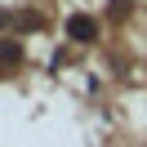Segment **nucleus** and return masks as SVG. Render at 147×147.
I'll return each mask as SVG.
<instances>
[{
  "instance_id": "f257e3e1",
  "label": "nucleus",
  "mask_w": 147,
  "mask_h": 147,
  "mask_svg": "<svg viewBox=\"0 0 147 147\" xmlns=\"http://www.w3.org/2000/svg\"><path fill=\"white\" fill-rule=\"evenodd\" d=\"M67 31H71V40H94V18L89 13H71V18H67Z\"/></svg>"
},
{
  "instance_id": "f03ea898",
  "label": "nucleus",
  "mask_w": 147,
  "mask_h": 147,
  "mask_svg": "<svg viewBox=\"0 0 147 147\" xmlns=\"http://www.w3.org/2000/svg\"><path fill=\"white\" fill-rule=\"evenodd\" d=\"M22 58V49L13 45V40H5V45H0V63H18Z\"/></svg>"
}]
</instances>
